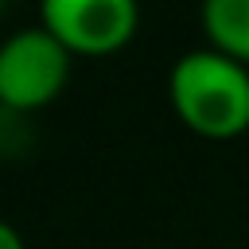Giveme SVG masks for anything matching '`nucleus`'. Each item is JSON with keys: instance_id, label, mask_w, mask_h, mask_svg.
Masks as SVG:
<instances>
[{"instance_id": "nucleus-1", "label": "nucleus", "mask_w": 249, "mask_h": 249, "mask_svg": "<svg viewBox=\"0 0 249 249\" xmlns=\"http://www.w3.org/2000/svg\"><path fill=\"white\" fill-rule=\"evenodd\" d=\"M167 101L187 132L237 140L249 132V66L214 47L187 51L167 74Z\"/></svg>"}, {"instance_id": "nucleus-2", "label": "nucleus", "mask_w": 249, "mask_h": 249, "mask_svg": "<svg viewBox=\"0 0 249 249\" xmlns=\"http://www.w3.org/2000/svg\"><path fill=\"white\" fill-rule=\"evenodd\" d=\"M74 54L47 31L23 27L0 43V109L35 113L47 109L70 82Z\"/></svg>"}, {"instance_id": "nucleus-3", "label": "nucleus", "mask_w": 249, "mask_h": 249, "mask_svg": "<svg viewBox=\"0 0 249 249\" xmlns=\"http://www.w3.org/2000/svg\"><path fill=\"white\" fill-rule=\"evenodd\" d=\"M39 27H47L74 58L121 54L140 27L136 0H39Z\"/></svg>"}, {"instance_id": "nucleus-4", "label": "nucleus", "mask_w": 249, "mask_h": 249, "mask_svg": "<svg viewBox=\"0 0 249 249\" xmlns=\"http://www.w3.org/2000/svg\"><path fill=\"white\" fill-rule=\"evenodd\" d=\"M198 23L206 47L249 66V0H202Z\"/></svg>"}, {"instance_id": "nucleus-5", "label": "nucleus", "mask_w": 249, "mask_h": 249, "mask_svg": "<svg viewBox=\"0 0 249 249\" xmlns=\"http://www.w3.org/2000/svg\"><path fill=\"white\" fill-rule=\"evenodd\" d=\"M0 249H27L23 237H19V230L12 222H4V218H0Z\"/></svg>"}, {"instance_id": "nucleus-6", "label": "nucleus", "mask_w": 249, "mask_h": 249, "mask_svg": "<svg viewBox=\"0 0 249 249\" xmlns=\"http://www.w3.org/2000/svg\"><path fill=\"white\" fill-rule=\"evenodd\" d=\"M4 4H8V0H0V8H4Z\"/></svg>"}]
</instances>
